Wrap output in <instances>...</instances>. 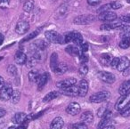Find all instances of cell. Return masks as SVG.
Instances as JSON below:
<instances>
[{
  "label": "cell",
  "mask_w": 130,
  "mask_h": 129,
  "mask_svg": "<svg viewBox=\"0 0 130 129\" xmlns=\"http://www.w3.org/2000/svg\"><path fill=\"white\" fill-rule=\"evenodd\" d=\"M80 110H81V108L78 102H71L66 108V112L71 116H76L79 114Z\"/></svg>",
  "instance_id": "7"
},
{
  "label": "cell",
  "mask_w": 130,
  "mask_h": 129,
  "mask_svg": "<svg viewBox=\"0 0 130 129\" xmlns=\"http://www.w3.org/2000/svg\"><path fill=\"white\" fill-rule=\"evenodd\" d=\"M34 8V0H27L23 5V10L27 13L31 12Z\"/></svg>",
  "instance_id": "28"
},
{
  "label": "cell",
  "mask_w": 130,
  "mask_h": 129,
  "mask_svg": "<svg viewBox=\"0 0 130 129\" xmlns=\"http://www.w3.org/2000/svg\"><path fill=\"white\" fill-rule=\"evenodd\" d=\"M110 6H111V9L118 10L122 7V4H121L119 1H114V2L110 3Z\"/></svg>",
  "instance_id": "39"
},
{
  "label": "cell",
  "mask_w": 130,
  "mask_h": 129,
  "mask_svg": "<svg viewBox=\"0 0 130 129\" xmlns=\"http://www.w3.org/2000/svg\"><path fill=\"white\" fill-rule=\"evenodd\" d=\"M119 47L122 49H126L130 46V38H121V41L119 44Z\"/></svg>",
  "instance_id": "32"
},
{
  "label": "cell",
  "mask_w": 130,
  "mask_h": 129,
  "mask_svg": "<svg viewBox=\"0 0 130 129\" xmlns=\"http://www.w3.org/2000/svg\"><path fill=\"white\" fill-rule=\"evenodd\" d=\"M94 20V17L93 15H80L74 19V23L76 24H87L92 22Z\"/></svg>",
  "instance_id": "11"
},
{
  "label": "cell",
  "mask_w": 130,
  "mask_h": 129,
  "mask_svg": "<svg viewBox=\"0 0 130 129\" xmlns=\"http://www.w3.org/2000/svg\"><path fill=\"white\" fill-rule=\"evenodd\" d=\"M129 66H130L129 59L127 57H126V56H123V57L119 58V64H118L117 70L119 71H125Z\"/></svg>",
  "instance_id": "13"
},
{
  "label": "cell",
  "mask_w": 130,
  "mask_h": 129,
  "mask_svg": "<svg viewBox=\"0 0 130 129\" xmlns=\"http://www.w3.org/2000/svg\"><path fill=\"white\" fill-rule=\"evenodd\" d=\"M101 129H115V126L112 125H107V126H105V127H103V128H101Z\"/></svg>",
  "instance_id": "52"
},
{
  "label": "cell",
  "mask_w": 130,
  "mask_h": 129,
  "mask_svg": "<svg viewBox=\"0 0 130 129\" xmlns=\"http://www.w3.org/2000/svg\"><path fill=\"white\" fill-rule=\"evenodd\" d=\"M88 48H89V45L87 43L81 44V51H80V52H82V53L87 52V51H88Z\"/></svg>",
  "instance_id": "46"
},
{
  "label": "cell",
  "mask_w": 130,
  "mask_h": 129,
  "mask_svg": "<svg viewBox=\"0 0 130 129\" xmlns=\"http://www.w3.org/2000/svg\"><path fill=\"white\" fill-rule=\"evenodd\" d=\"M6 114V110H5L4 109H1V108H0V118L4 117Z\"/></svg>",
  "instance_id": "51"
},
{
  "label": "cell",
  "mask_w": 130,
  "mask_h": 129,
  "mask_svg": "<svg viewBox=\"0 0 130 129\" xmlns=\"http://www.w3.org/2000/svg\"><path fill=\"white\" fill-rule=\"evenodd\" d=\"M130 103V93L126 95H122L115 104V109L118 111H121Z\"/></svg>",
  "instance_id": "3"
},
{
  "label": "cell",
  "mask_w": 130,
  "mask_h": 129,
  "mask_svg": "<svg viewBox=\"0 0 130 129\" xmlns=\"http://www.w3.org/2000/svg\"><path fill=\"white\" fill-rule=\"evenodd\" d=\"M39 32H40V29H37V30H35L34 32H32V33H31V34H29V36H28L26 38H24V39H23V41H28V40H30V39H32V38H34L35 37H36L37 35H38Z\"/></svg>",
  "instance_id": "40"
},
{
  "label": "cell",
  "mask_w": 130,
  "mask_h": 129,
  "mask_svg": "<svg viewBox=\"0 0 130 129\" xmlns=\"http://www.w3.org/2000/svg\"><path fill=\"white\" fill-rule=\"evenodd\" d=\"M11 102L12 103L15 104V103H18L19 101L21 99V93L19 90H13V93H12V96H11Z\"/></svg>",
  "instance_id": "27"
},
{
  "label": "cell",
  "mask_w": 130,
  "mask_h": 129,
  "mask_svg": "<svg viewBox=\"0 0 130 129\" xmlns=\"http://www.w3.org/2000/svg\"><path fill=\"white\" fill-rule=\"evenodd\" d=\"M77 83V79L76 78H72V77H70V78H66L63 79L61 81L56 83V86L60 89H64V88H67L69 86H74Z\"/></svg>",
  "instance_id": "8"
},
{
  "label": "cell",
  "mask_w": 130,
  "mask_h": 129,
  "mask_svg": "<svg viewBox=\"0 0 130 129\" xmlns=\"http://www.w3.org/2000/svg\"><path fill=\"white\" fill-rule=\"evenodd\" d=\"M40 74L38 73L37 70H31V71L29 72L28 74V77H29V79L30 82H37V80L39 77Z\"/></svg>",
  "instance_id": "29"
},
{
  "label": "cell",
  "mask_w": 130,
  "mask_h": 129,
  "mask_svg": "<svg viewBox=\"0 0 130 129\" xmlns=\"http://www.w3.org/2000/svg\"><path fill=\"white\" fill-rule=\"evenodd\" d=\"M121 113V116L122 117H130V104L129 105L126 106L125 109H123L122 110L120 111Z\"/></svg>",
  "instance_id": "37"
},
{
  "label": "cell",
  "mask_w": 130,
  "mask_h": 129,
  "mask_svg": "<svg viewBox=\"0 0 130 129\" xmlns=\"http://www.w3.org/2000/svg\"><path fill=\"white\" fill-rule=\"evenodd\" d=\"M13 87H12L10 85H5V86L0 90V99L1 101H8L12 96V93H13Z\"/></svg>",
  "instance_id": "4"
},
{
  "label": "cell",
  "mask_w": 130,
  "mask_h": 129,
  "mask_svg": "<svg viewBox=\"0 0 130 129\" xmlns=\"http://www.w3.org/2000/svg\"><path fill=\"white\" fill-rule=\"evenodd\" d=\"M29 24L26 21H21L17 23L16 28H15V31L17 34L19 35H23L29 30Z\"/></svg>",
  "instance_id": "10"
},
{
  "label": "cell",
  "mask_w": 130,
  "mask_h": 129,
  "mask_svg": "<svg viewBox=\"0 0 130 129\" xmlns=\"http://www.w3.org/2000/svg\"><path fill=\"white\" fill-rule=\"evenodd\" d=\"M64 125V120L61 117H56L50 124V129H62Z\"/></svg>",
  "instance_id": "15"
},
{
  "label": "cell",
  "mask_w": 130,
  "mask_h": 129,
  "mask_svg": "<svg viewBox=\"0 0 130 129\" xmlns=\"http://www.w3.org/2000/svg\"><path fill=\"white\" fill-rule=\"evenodd\" d=\"M119 36L121 38H130V26H121Z\"/></svg>",
  "instance_id": "23"
},
{
  "label": "cell",
  "mask_w": 130,
  "mask_h": 129,
  "mask_svg": "<svg viewBox=\"0 0 130 129\" xmlns=\"http://www.w3.org/2000/svg\"><path fill=\"white\" fill-rule=\"evenodd\" d=\"M110 9H111V6H110V4H107V5H104V6H101L99 9L97 10V13H102L103 12H107V11H110Z\"/></svg>",
  "instance_id": "35"
},
{
  "label": "cell",
  "mask_w": 130,
  "mask_h": 129,
  "mask_svg": "<svg viewBox=\"0 0 130 129\" xmlns=\"http://www.w3.org/2000/svg\"><path fill=\"white\" fill-rule=\"evenodd\" d=\"M28 128V122H24V123L21 124V125L19 127H17L16 129H27Z\"/></svg>",
  "instance_id": "49"
},
{
  "label": "cell",
  "mask_w": 130,
  "mask_h": 129,
  "mask_svg": "<svg viewBox=\"0 0 130 129\" xmlns=\"http://www.w3.org/2000/svg\"><path fill=\"white\" fill-rule=\"evenodd\" d=\"M101 2H102V0H87L88 5H90V6H98L99 4H101Z\"/></svg>",
  "instance_id": "44"
},
{
  "label": "cell",
  "mask_w": 130,
  "mask_h": 129,
  "mask_svg": "<svg viewBox=\"0 0 130 129\" xmlns=\"http://www.w3.org/2000/svg\"><path fill=\"white\" fill-rule=\"evenodd\" d=\"M47 80H48V74L47 73L40 74L39 77H38V79L36 82L37 84H38V89L39 90V91L43 89L44 86L46 85Z\"/></svg>",
  "instance_id": "19"
},
{
  "label": "cell",
  "mask_w": 130,
  "mask_h": 129,
  "mask_svg": "<svg viewBox=\"0 0 130 129\" xmlns=\"http://www.w3.org/2000/svg\"><path fill=\"white\" fill-rule=\"evenodd\" d=\"M45 38L53 44H61L62 45L64 43V39H62L63 37H61L60 34H58L56 31H53V30L46 31L45 33Z\"/></svg>",
  "instance_id": "2"
},
{
  "label": "cell",
  "mask_w": 130,
  "mask_h": 129,
  "mask_svg": "<svg viewBox=\"0 0 130 129\" xmlns=\"http://www.w3.org/2000/svg\"><path fill=\"white\" fill-rule=\"evenodd\" d=\"M72 129H88L87 125L83 122H79V123H76L72 125Z\"/></svg>",
  "instance_id": "34"
},
{
  "label": "cell",
  "mask_w": 130,
  "mask_h": 129,
  "mask_svg": "<svg viewBox=\"0 0 130 129\" xmlns=\"http://www.w3.org/2000/svg\"><path fill=\"white\" fill-rule=\"evenodd\" d=\"M98 19L102 22H113L117 19V14H116L114 12L111 11H107V12H103V13H100L98 15Z\"/></svg>",
  "instance_id": "6"
},
{
  "label": "cell",
  "mask_w": 130,
  "mask_h": 129,
  "mask_svg": "<svg viewBox=\"0 0 130 129\" xmlns=\"http://www.w3.org/2000/svg\"><path fill=\"white\" fill-rule=\"evenodd\" d=\"M102 29H104V30H110L111 29V27H110V23H105V24H103V25L101 26Z\"/></svg>",
  "instance_id": "47"
},
{
  "label": "cell",
  "mask_w": 130,
  "mask_h": 129,
  "mask_svg": "<svg viewBox=\"0 0 130 129\" xmlns=\"http://www.w3.org/2000/svg\"><path fill=\"white\" fill-rule=\"evenodd\" d=\"M34 44H35V45H36L37 49H38V51H44L45 49V47L47 46V43L43 39L38 40V41H36Z\"/></svg>",
  "instance_id": "30"
},
{
  "label": "cell",
  "mask_w": 130,
  "mask_h": 129,
  "mask_svg": "<svg viewBox=\"0 0 130 129\" xmlns=\"http://www.w3.org/2000/svg\"><path fill=\"white\" fill-rule=\"evenodd\" d=\"M59 64L58 62V55L56 53H54V54L51 55V60H50V65H51V69L54 70L57 65Z\"/></svg>",
  "instance_id": "31"
},
{
  "label": "cell",
  "mask_w": 130,
  "mask_h": 129,
  "mask_svg": "<svg viewBox=\"0 0 130 129\" xmlns=\"http://www.w3.org/2000/svg\"><path fill=\"white\" fill-rule=\"evenodd\" d=\"M73 43L75 44V45H79L82 44V42H83V37H82V35L80 34V33L78 32H73V37H72V41Z\"/></svg>",
  "instance_id": "25"
},
{
  "label": "cell",
  "mask_w": 130,
  "mask_h": 129,
  "mask_svg": "<svg viewBox=\"0 0 130 129\" xmlns=\"http://www.w3.org/2000/svg\"><path fill=\"white\" fill-rule=\"evenodd\" d=\"M26 120H27V114H25L24 112L16 113L12 118V121L14 124H22L24 122H27Z\"/></svg>",
  "instance_id": "18"
},
{
  "label": "cell",
  "mask_w": 130,
  "mask_h": 129,
  "mask_svg": "<svg viewBox=\"0 0 130 129\" xmlns=\"http://www.w3.org/2000/svg\"><path fill=\"white\" fill-rule=\"evenodd\" d=\"M119 93L121 96L130 93V80L125 81L120 85V86L119 88Z\"/></svg>",
  "instance_id": "17"
},
{
  "label": "cell",
  "mask_w": 130,
  "mask_h": 129,
  "mask_svg": "<svg viewBox=\"0 0 130 129\" xmlns=\"http://www.w3.org/2000/svg\"><path fill=\"white\" fill-rule=\"evenodd\" d=\"M61 93L64 95H67V96L71 97H75L78 95V86H77L76 85L74 86H69L67 88H64V89H61Z\"/></svg>",
  "instance_id": "9"
},
{
  "label": "cell",
  "mask_w": 130,
  "mask_h": 129,
  "mask_svg": "<svg viewBox=\"0 0 130 129\" xmlns=\"http://www.w3.org/2000/svg\"><path fill=\"white\" fill-rule=\"evenodd\" d=\"M9 129H16V127H15V126H11V127H9Z\"/></svg>",
  "instance_id": "54"
},
{
  "label": "cell",
  "mask_w": 130,
  "mask_h": 129,
  "mask_svg": "<svg viewBox=\"0 0 130 129\" xmlns=\"http://www.w3.org/2000/svg\"><path fill=\"white\" fill-rule=\"evenodd\" d=\"M110 96V93L107 91H101L92 94L89 98V101L93 103H101L107 101Z\"/></svg>",
  "instance_id": "1"
},
{
  "label": "cell",
  "mask_w": 130,
  "mask_h": 129,
  "mask_svg": "<svg viewBox=\"0 0 130 129\" xmlns=\"http://www.w3.org/2000/svg\"><path fill=\"white\" fill-rule=\"evenodd\" d=\"M119 61V58H118V57L112 58V61H111V62H110V67H111L112 69H117Z\"/></svg>",
  "instance_id": "42"
},
{
  "label": "cell",
  "mask_w": 130,
  "mask_h": 129,
  "mask_svg": "<svg viewBox=\"0 0 130 129\" xmlns=\"http://www.w3.org/2000/svg\"><path fill=\"white\" fill-rule=\"evenodd\" d=\"M60 95V93L57 91H53V92H49L48 93L45 94V96L43 98V102H51V101L54 100L56 99L58 96Z\"/></svg>",
  "instance_id": "22"
},
{
  "label": "cell",
  "mask_w": 130,
  "mask_h": 129,
  "mask_svg": "<svg viewBox=\"0 0 130 129\" xmlns=\"http://www.w3.org/2000/svg\"><path fill=\"white\" fill-rule=\"evenodd\" d=\"M111 118H112V113L108 110L105 113L104 116L102 118V120L100 121L99 125H98V129H101V128H103V127L107 126V125H110Z\"/></svg>",
  "instance_id": "12"
},
{
  "label": "cell",
  "mask_w": 130,
  "mask_h": 129,
  "mask_svg": "<svg viewBox=\"0 0 130 129\" xmlns=\"http://www.w3.org/2000/svg\"><path fill=\"white\" fill-rule=\"evenodd\" d=\"M72 37H73V32H70L67 35H65V37H63L64 43H70V42L72 41Z\"/></svg>",
  "instance_id": "41"
},
{
  "label": "cell",
  "mask_w": 130,
  "mask_h": 129,
  "mask_svg": "<svg viewBox=\"0 0 130 129\" xmlns=\"http://www.w3.org/2000/svg\"><path fill=\"white\" fill-rule=\"evenodd\" d=\"M67 70H68V65L61 62V63H59V64L53 70V71L56 74H63L67 71Z\"/></svg>",
  "instance_id": "24"
},
{
  "label": "cell",
  "mask_w": 130,
  "mask_h": 129,
  "mask_svg": "<svg viewBox=\"0 0 130 129\" xmlns=\"http://www.w3.org/2000/svg\"><path fill=\"white\" fill-rule=\"evenodd\" d=\"M27 55L24 54L22 51H18V52L15 54L14 56V61L17 64L19 65H23L27 62Z\"/></svg>",
  "instance_id": "16"
},
{
  "label": "cell",
  "mask_w": 130,
  "mask_h": 129,
  "mask_svg": "<svg viewBox=\"0 0 130 129\" xmlns=\"http://www.w3.org/2000/svg\"><path fill=\"white\" fill-rule=\"evenodd\" d=\"M79 60H80V62L82 63V64H86V62H87V61H88V56L87 55V54H83L82 52H80L79 51Z\"/></svg>",
  "instance_id": "38"
},
{
  "label": "cell",
  "mask_w": 130,
  "mask_h": 129,
  "mask_svg": "<svg viewBox=\"0 0 130 129\" xmlns=\"http://www.w3.org/2000/svg\"><path fill=\"white\" fill-rule=\"evenodd\" d=\"M65 51H66L68 54H71V56H77L79 54V50H78L76 46H74V45H68V46L66 47V49H65Z\"/></svg>",
  "instance_id": "26"
},
{
  "label": "cell",
  "mask_w": 130,
  "mask_h": 129,
  "mask_svg": "<svg viewBox=\"0 0 130 129\" xmlns=\"http://www.w3.org/2000/svg\"><path fill=\"white\" fill-rule=\"evenodd\" d=\"M7 71L10 75L15 76L17 74V69L14 65H9V66L7 67Z\"/></svg>",
  "instance_id": "36"
},
{
  "label": "cell",
  "mask_w": 130,
  "mask_h": 129,
  "mask_svg": "<svg viewBox=\"0 0 130 129\" xmlns=\"http://www.w3.org/2000/svg\"><path fill=\"white\" fill-rule=\"evenodd\" d=\"M107 111H108V109H107L106 108H104V107H103V108H100L99 110H98V112H97L98 117H99V118H103Z\"/></svg>",
  "instance_id": "43"
},
{
  "label": "cell",
  "mask_w": 130,
  "mask_h": 129,
  "mask_svg": "<svg viewBox=\"0 0 130 129\" xmlns=\"http://www.w3.org/2000/svg\"><path fill=\"white\" fill-rule=\"evenodd\" d=\"M100 61H101V63L103 66L108 67L110 65V62L112 61V57L109 54H103L101 55V58H100Z\"/></svg>",
  "instance_id": "21"
},
{
  "label": "cell",
  "mask_w": 130,
  "mask_h": 129,
  "mask_svg": "<svg viewBox=\"0 0 130 129\" xmlns=\"http://www.w3.org/2000/svg\"><path fill=\"white\" fill-rule=\"evenodd\" d=\"M120 21L122 22H126V23H129V22H130V14L122 15V16L120 17Z\"/></svg>",
  "instance_id": "45"
},
{
  "label": "cell",
  "mask_w": 130,
  "mask_h": 129,
  "mask_svg": "<svg viewBox=\"0 0 130 129\" xmlns=\"http://www.w3.org/2000/svg\"><path fill=\"white\" fill-rule=\"evenodd\" d=\"M126 1H127V3H128V4H130V0H126Z\"/></svg>",
  "instance_id": "55"
},
{
  "label": "cell",
  "mask_w": 130,
  "mask_h": 129,
  "mask_svg": "<svg viewBox=\"0 0 130 129\" xmlns=\"http://www.w3.org/2000/svg\"><path fill=\"white\" fill-rule=\"evenodd\" d=\"M80 119L83 121V123H92L94 120V114L91 111H85L80 116Z\"/></svg>",
  "instance_id": "20"
},
{
  "label": "cell",
  "mask_w": 130,
  "mask_h": 129,
  "mask_svg": "<svg viewBox=\"0 0 130 129\" xmlns=\"http://www.w3.org/2000/svg\"><path fill=\"white\" fill-rule=\"evenodd\" d=\"M10 0H0V6L5 7V6H7L9 5Z\"/></svg>",
  "instance_id": "48"
},
{
  "label": "cell",
  "mask_w": 130,
  "mask_h": 129,
  "mask_svg": "<svg viewBox=\"0 0 130 129\" xmlns=\"http://www.w3.org/2000/svg\"><path fill=\"white\" fill-rule=\"evenodd\" d=\"M4 36H3L2 34H0V45H2L3 42H4Z\"/></svg>",
  "instance_id": "53"
},
{
  "label": "cell",
  "mask_w": 130,
  "mask_h": 129,
  "mask_svg": "<svg viewBox=\"0 0 130 129\" xmlns=\"http://www.w3.org/2000/svg\"><path fill=\"white\" fill-rule=\"evenodd\" d=\"M98 77L101 79L103 82L107 83V84H112L115 82V76L112 73L107 71H99L98 72Z\"/></svg>",
  "instance_id": "5"
},
{
  "label": "cell",
  "mask_w": 130,
  "mask_h": 129,
  "mask_svg": "<svg viewBox=\"0 0 130 129\" xmlns=\"http://www.w3.org/2000/svg\"><path fill=\"white\" fill-rule=\"evenodd\" d=\"M88 82L86 79H82L78 86V95L81 97L86 96L88 92Z\"/></svg>",
  "instance_id": "14"
},
{
  "label": "cell",
  "mask_w": 130,
  "mask_h": 129,
  "mask_svg": "<svg viewBox=\"0 0 130 129\" xmlns=\"http://www.w3.org/2000/svg\"><path fill=\"white\" fill-rule=\"evenodd\" d=\"M4 86H5V79L3 78V77L0 76V90L2 89Z\"/></svg>",
  "instance_id": "50"
},
{
  "label": "cell",
  "mask_w": 130,
  "mask_h": 129,
  "mask_svg": "<svg viewBox=\"0 0 130 129\" xmlns=\"http://www.w3.org/2000/svg\"><path fill=\"white\" fill-rule=\"evenodd\" d=\"M88 72V66L86 64H82L78 69V74L80 77H85Z\"/></svg>",
  "instance_id": "33"
}]
</instances>
